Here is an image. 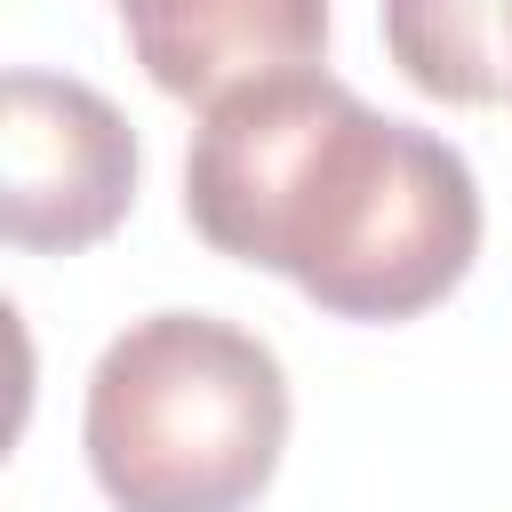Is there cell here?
<instances>
[{
  "instance_id": "6da1fadb",
  "label": "cell",
  "mask_w": 512,
  "mask_h": 512,
  "mask_svg": "<svg viewBox=\"0 0 512 512\" xmlns=\"http://www.w3.org/2000/svg\"><path fill=\"white\" fill-rule=\"evenodd\" d=\"M192 232L280 272L336 320H416L480 256V184L416 120L360 104L336 72H272L200 112L184 152Z\"/></svg>"
},
{
  "instance_id": "7a4b0ae2",
  "label": "cell",
  "mask_w": 512,
  "mask_h": 512,
  "mask_svg": "<svg viewBox=\"0 0 512 512\" xmlns=\"http://www.w3.org/2000/svg\"><path fill=\"white\" fill-rule=\"evenodd\" d=\"M80 440L112 512H248L288 448V376L216 312H144L96 352Z\"/></svg>"
},
{
  "instance_id": "3957f363",
  "label": "cell",
  "mask_w": 512,
  "mask_h": 512,
  "mask_svg": "<svg viewBox=\"0 0 512 512\" xmlns=\"http://www.w3.org/2000/svg\"><path fill=\"white\" fill-rule=\"evenodd\" d=\"M0 232L32 256L96 248L136 200V128L64 72H8L0 96Z\"/></svg>"
},
{
  "instance_id": "277c9868",
  "label": "cell",
  "mask_w": 512,
  "mask_h": 512,
  "mask_svg": "<svg viewBox=\"0 0 512 512\" xmlns=\"http://www.w3.org/2000/svg\"><path fill=\"white\" fill-rule=\"evenodd\" d=\"M120 32L160 96L208 112L272 72L320 64L328 0H120Z\"/></svg>"
},
{
  "instance_id": "5b68a950",
  "label": "cell",
  "mask_w": 512,
  "mask_h": 512,
  "mask_svg": "<svg viewBox=\"0 0 512 512\" xmlns=\"http://www.w3.org/2000/svg\"><path fill=\"white\" fill-rule=\"evenodd\" d=\"M384 48L432 104H512V0H384Z\"/></svg>"
}]
</instances>
